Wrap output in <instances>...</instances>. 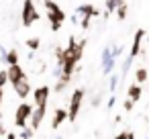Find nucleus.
I'll use <instances>...</instances> for the list:
<instances>
[{
	"mask_svg": "<svg viewBox=\"0 0 149 139\" xmlns=\"http://www.w3.org/2000/svg\"><path fill=\"white\" fill-rule=\"evenodd\" d=\"M45 8H47V17H49V23H51V31H59L63 21H65V13L53 2V0H45Z\"/></svg>",
	"mask_w": 149,
	"mask_h": 139,
	"instance_id": "obj_1",
	"label": "nucleus"
},
{
	"mask_svg": "<svg viewBox=\"0 0 149 139\" xmlns=\"http://www.w3.org/2000/svg\"><path fill=\"white\" fill-rule=\"evenodd\" d=\"M84 96H86L84 88H76V90L72 92V96H70V106H68V121H70V123H74V121L78 119L80 108H82V102H84Z\"/></svg>",
	"mask_w": 149,
	"mask_h": 139,
	"instance_id": "obj_2",
	"label": "nucleus"
},
{
	"mask_svg": "<svg viewBox=\"0 0 149 139\" xmlns=\"http://www.w3.org/2000/svg\"><path fill=\"white\" fill-rule=\"evenodd\" d=\"M39 21V13L35 8V2L33 0H25L23 2V10H21V23L23 27H31Z\"/></svg>",
	"mask_w": 149,
	"mask_h": 139,
	"instance_id": "obj_3",
	"label": "nucleus"
},
{
	"mask_svg": "<svg viewBox=\"0 0 149 139\" xmlns=\"http://www.w3.org/2000/svg\"><path fill=\"white\" fill-rule=\"evenodd\" d=\"M31 112H33V106H31L29 102H21V104L17 106V112H15V125H17L19 129L27 127V125H29Z\"/></svg>",
	"mask_w": 149,
	"mask_h": 139,
	"instance_id": "obj_4",
	"label": "nucleus"
},
{
	"mask_svg": "<svg viewBox=\"0 0 149 139\" xmlns=\"http://www.w3.org/2000/svg\"><path fill=\"white\" fill-rule=\"evenodd\" d=\"M45 115H47V104H37V106L33 108L31 117H29V127H31L33 131H37V129L41 127V123H43Z\"/></svg>",
	"mask_w": 149,
	"mask_h": 139,
	"instance_id": "obj_5",
	"label": "nucleus"
},
{
	"mask_svg": "<svg viewBox=\"0 0 149 139\" xmlns=\"http://www.w3.org/2000/svg\"><path fill=\"white\" fill-rule=\"evenodd\" d=\"M100 66H102V74H112V70L116 66V59L110 55V47L102 49V53H100Z\"/></svg>",
	"mask_w": 149,
	"mask_h": 139,
	"instance_id": "obj_6",
	"label": "nucleus"
},
{
	"mask_svg": "<svg viewBox=\"0 0 149 139\" xmlns=\"http://www.w3.org/2000/svg\"><path fill=\"white\" fill-rule=\"evenodd\" d=\"M13 88H15V92H17V96L19 98H29L31 96V92H33V88H31V84H29V78L25 76L23 80H19V82H15L13 84Z\"/></svg>",
	"mask_w": 149,
	"mask_h": 139,
	"instance_id": "obj_7",
	"label": "nucleus"
},
{
	"mask_svg": "<svg viewBox=\"0 0 149 139\" xmlns=\"http://www.w3.org/2000/svg\"><path fill=\"white\" fill-rule=\"evenodd\" d=\"M31 94H33V98H35V106H37V104H47L49 94H51V88H49L47 84H43V86H37L35 92H31Z\"/></svg>",
	"mask_w": 149,
	"mask_h": 139,
	"instance_id": "obj_8",
	"label": "nucleus"
},
{
	"mask_svg": "<svg viewBox=\"0 0 149 139\" xmlns=\"http://www.w3.org/2000/svg\"><path fill=\"white\" fill-rule=\"evenodd\" d=\"M143 39H145V31L143 29H139L137 33H135V37H133V47H131V53H129V57H137L139 53H141V49H143Z\"/></svg>",
	"mask_w": 149,
	"mask_h": 139,
	"instance_id": "obj_9",
	"label": "nucleus"
},
{
	"mask_svg": "<svg viewBox=\"0 0 149 139\" xmlns=\"http://www.w3.org/2000/svg\"><path fill=\"white\" fill-rule=\"evenodd\" d=\"M27 74H25V70L19 66V64H15V66H8L6 68V78H8V82L10 84H15V82H19V80H23Z\"/></svg>",
	"mask_w": 149,
	"mask_h": 139,
	"instance_id": "obj_10",
	"label": "nucleus"
},
{
	"mask_svg": "<svg viewBox=\"0 0 149 139\" xmlns=\"http://www.w3.org/2000/svg\"><path fill=\"white\" fill-rule=\"evenodd\" d=\"M63 121H68V110L65 108H55L53 110V119H51V129L57 131Z\"/></svg>",
	"mask_w": 149,
	"mask_h": 139,
	"instance_id": "obj_11",
	"label": "nucleus"
},
{
	"mask_svg": "<svg viewBox=\"0 0 149 139\" xmlns=\"http://www.w3.org/2000/svg\"><path fill=\"white\" fill-rule=\"evenodd\" d=\"M76 15H78V17H92V19H94V17H98V10H96L92 4H82V6L76 8Z\"/></svg>",
	"mask_w": 149,
	"mask_h": 139,
	"instance_id": "obj_12",
	"label": "nucleus"
},
{
	"mask_svg": "<svg viewBox=\"0 0 149 139\" xmlns=\"http://www.w3.org/2000/svg\"><path fill=\"white\" fill-rule=\"evenodd\" d=\"M70 82H72V76H63V74H61V76L57 78V84L53 86V92L61 94V92H63V90L68 88V84H70Z\"/></svg>",
	"mask_w": 149,
	"mask_h": 139,
	"instance_id": "obj_13",
	"label": "nucleus"
},
{
	"mask_svg": "<svg viewBox=\"0 0 149 139\" xmlns=\"http://www.w3.org/2000/svg\"><path fill=\"white\" fill-rule=\"evenodd\" d=\"M2 61H4L6 66H15V64H19V51H17V49H8V51L4 53Z\"/></svg>",
	"mask_w": 149,
	"mask_h": 139,
	"instance_id": "obj_14",
	"label": "nucleus"
},
{
	"mask_svg": "<svg viewBox=\"0 0 149 139\" xmlns=\"http://www.w3.org/2000/svg\"><path fill=\"white\" fill-rule=\"evenodd\" d=\"M141 84H131L129 86V90H127V94H129V100H133V102H137L139 98H141Z\"/></svg>",
	"mask_w": 149,
	"mask_h": 139,
	"instance_id": "obj_15",
	"label": "nucleus"
},
{
	"mask_svg": "<svg viewBox=\"0 0 149 139\" xmlns=\"http://www.w3.org/2000/svg\"><path fill=\"white\" fill-rule=\"evenodd\" d=\"M114 13H116V19H118V21H125V19H127V13H129L127 2H120V4L114 8Z\"/></svg>",
	"mask_w": 149,
	"mask_h": 139,
	"instance_id": "obj_16",
	"label": "nucleus"
},
{
	"mask_svg": "<svg viewBox=\"0 0 149 139\" xmlns=\"http://www.w3.org/2000/svg\"><path fill=\"white\" fill-rule=\"evenodd\" d=\"M147 82V68H137L135 72V84H145Z\"/></svg>",
	"mask_w": 149,
	"mask_h": 139,
	"instance_id": "obj_17",
	"label": "nucleus"
},
{
	"mask_svg": "<svg viewBox=\"0 0 149 139\" xmlns=\"http://www.w3.org/2000/svg\"><path fill=\"white\" fill-rule=\"evenodd\" d=\"M120 2H125V0H106V13H104V17H110Z\"/></svg>",
	"mask_w": 149,
	"mask_h": 139,
	"instance_id": "obj_18",
	"label": "nucleus"
},
{
	"mask_svg": "<svg viewBox=\"0 0 149 139\" xmlns=\"http://www.w3.org/2000/svg\"><path fill=\"white\" fill-rule=\"evenodd\" d=\"M27 47H29V51H37L39 47H41V41L37 39V37H31V39H27V43H25Z\"/></svg>",
	"mask_w": 149,
	"mask_h": 139,
	"instance_id": "obj_19",
	"label": "nucleus"
},
{
	"mask_svg": "<svg viewBox=\"0 0 149 139\" xmlns=\"http://www.w3.org/2000/svg\"><path fill=\"white\" fill-rule=\"evenodd\" d=\"M118 80H120V76L118 74H110V84H108V90L114 94V90H116V86H118Z\"/></svg>",
	"mask_w": 149,
	"mask_h": 139,
	"instance_id": "obj_20",
	"label": "nucleus"
},
{
	"mask_svg": "<svg viewBox=\"0 0 149 139\" xmlns=\"http://www.w3.org/2000/svg\"><path fill=\"white\" fill-rule=\"evenodd\" d=\"M33 133H35V131H33V129L27 125V127H23V129H21V133H19V139H31V137H33Z\"/></svg>",
	"mask_w": 149,
	"mask_h": 139,
	"instance_id": "obj_21",
	"label": "nucleus"
},
{
	"mask_svg": "<svg viewBox=\"0 0 149 139\" xmlns=\"http://www.w3.org/2000/svg\"><path fill=\"white\" fill-rule=\"evenodd\" d=\"M131 64H133V57H127V59H125V64H123V68H120V76H123V78L129 74V70H131Z\"/></svg>",
	"mask_w": 149,
	"mask_h": 139,
	"instance_id": "obj_22",
	"label": "nucleus"
},
{
	"mask_svg": "<svg viewBox=\"0 0 149 139\" xmlns=\"http://www.w3.org/2000/svg\"><path fill=\"white\" fill-rule=\"evenodd\" d=\"M120 51H123V47H120V45H112V47H110V55H112L114 59H118V57H120Z\"/></svg>",
	"mask_w": 149,
	"mask_h": 139,
	"instance_id": "obj_23",
	"label": "nucleus"
},
{
	"mask_svg": "<svg viewBox=\"0 0 149 139\" xmlns=\"http://www.w3.org/2000/svg\"><path fill=\"white\" fill-rule=\"evenodd\" d=\"M8 84V78H6V70H0V88H4Z\"/></svg>",
	"mask_w": 149,
	"mask_h": 139,
	"instance_id": "obj_24",
	"label": "nucleus"
},
{
	"mask_svg": "<svg viewBox=\"0 0 149 139\" xmlns=\"http://www.w3.org/2000/svg\"><path fill=\"white\" fill-rule=\"evenodd\" d=\"M133 104H135V102H133V100H129V98H127V100H125V104H123V108H125V110H127V112H129V110H133Z\"/></svg>",
	"mask_w": 149,
	"mask_h": 139,
	"instance_id": "obj_25",
	"label": "nucleus"
},
{
	"mask_svg": "<svg viewBox=\"0 0 149 139\" xmlns=\"http://www.w3.org/2000/svg\"><path fill=\"white\" fill-rule=\"evenodd\" d=\"M6 129H4V121H2V115H0V137H4Z\"/></svg>",
	"mask_w": 149,
	"mask_h": 139,
	"instance_id": "obj_26",
	"label": "nucleus"
},
{
	"mask_svg": "<svg viewBox=\"0 0 149 139\" xmlns=\"http://www.w3.org/2000/svg\"><path fill=\"white\" fill-rule=\"evenodd\" d=\"M100 100H102V98H100V94H94V98H92V106H98V104H100Z\"/></svg>",
	"mask_w": 149,
	"mask_h": 139,
	"instance_id": "obj_27",
	"label": "nucleus"
},
{
	"mask_svg": "<svg viewBox=\"0 0 149 139\" xmlns=\"http://www.w3.org/2000/svg\"><path fill=\"white\" fill-rule=\"evenodd\" d=\"M114 100H116V96L112 94V96L108 98V102H106V106H108V108H112V106H114Z\"/></svg>",
	"mask_w": 149,
	"mask_h": 139,
	"instance_id": "obj_28",
	"label": "nucleus"
},
{
	"mask_svg": "<svg viewBox=\"0 0 149 139\" xmlns=\"http://www.w3.org/2000/svg\"><path fill=\"white\" fill-rule=\"evenodd\" d=\"M53 76H57V78L61 76V68H59V66H55V68H53Z\"/></svg>",
	"mask_w": 149,
	"mask_h": 139,
	"instance_id": "obj_29",
	"label": "nucleus"
},
{
	"mask_svg": "<svg viewBox=\"0 0 149 139\" xmlns=\"http://www.w3.org/2000/svg\"><path fill=\"white\" fill-rule=\"evenodd\" d=\"M2 100H4V88H0V108H2Z\"/></svg>",
	"mask_w": 149,
	"mask_h": 139,
	"instance_id": "obj_30",
	"label": "nucleus"
},
{
	"mask_svg": "<svg viewBox=\"0 0 149 139\" xmlns=\"http://www.w3.org/2000/svg\"><path fill=\"white\" fill-rule=\"evenodd\" d=\"M114 139H125V131H123V133H116V137H114Z\"/></svg>",
	"mask_w": 149,
	"mask_h": 139,
	"instance_id": "obj_31",
	"label": "nucleus"
},
{
	"mask_svg": "<svg viewBox=\"0 0 149 139\" xmlns=\"http://www.w3.org/2000/svg\"><path fill=\"white\" fill-rule=\"evenodd\" d=\"M55 139H63V137H55Z\"/></svg>",
	"mask_w": 149,
	"mask_h": 139,
	"instance_id": "obj_32",
	"label": "nucleus"
}]
</instances>
